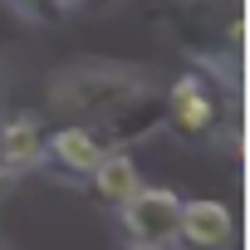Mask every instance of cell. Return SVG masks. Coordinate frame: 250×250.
<instances>
[{
    "label": "cell",
    "mask_w": 250,
    "mask_h": 250,
    "mask_svg": "<svg viewBox=\"0 0 250 250\" xmlns=\"http://www.w3.org/2000/svg\"><path fill=\"white\" fill-rule=\"evenodd\" d=\"M49 152H54V162H59L64 172H74V177H88L108 147L93 138V128H88V123H69V128H59V133L49 138Z\"/></svg>",
    "instance_id": "7"
},
{
    "label": "cell",
    "mask_w": 250,
    "mask_h": 250,
    "mask_svg": "<svg viewBox=\"0 0 250 250\" xmlns=\"http://www.w3.org/2000/svg\"><path fill=\"white\" fill-rule=\"evenodd\" d=\"M162 123L182 138V143H211L216 123H221V103L216 88L201 74H182L167 93H162Z\"/></svg>",
    "instance_id": "2"
},
{
    "label": "cell",
    "mask_w": 250,
    "mask_h": 250,
    "mask_svg": "<svg viewBox=\"0 0 250 250\" xmlns=\"http://www.w3.org/2000/svg\"><path fill=\"white\" fill-rule=\"evenodd\" d=\"M44 157H49V138H44V123L35 113H15L0 123V177L30 172Z\"/></svg>",
    "instance_id": "5"
},
{
    "label": "cell",
    "mask_w": 250,
    "mask_h": 250,
    "mask_svg": "<svg viewBox=\"0 0 250 250\" xmlns=\"http://www.w3.org/2000/svg\"><path fill=\"white\" fill-rule=\"evenodd\" d=\"M147 74L152 69L83 59L49 79V103L74 118H88V128L103 147H128L133 138H147L162 123V88Z\"/></svg>",
    "instance_id": "1"
},
{
    "label": "cell",
    "mask_w": 250,
    "mask_h": 250,
    "mask_svg": "<svg viewBox=\"0 0 250 250\" xmlns=\"http://www.w3.org/2000/svg\"><path fill=\"white\" fill-rule=\"evenodd\" d=\"M118 211H123V226H128V240H167L172 245L182 196L167 187H138Z\"/></svg>",
    "instance_id": "3"
},
{
    "label": "cell",
    "mask_w": 250,
    "mask_h": 250,
    "mask_svg": "<svg viewBox=\"0 0 250 250\" xmlns=\"http://www.w3.org/2000/svg\"><path fill=\"white\" fill-rule=\"evenodd\" d=\"M128 250H172L167 240H128Z\"/></svg>",
    "instance_id": "8"
},
{
    "label": "cell",
    "mask_w": 250,
    "mask_h": 250,
    "mask_svg": "<svg viewBox=\"0 0 250 250\" xmlns=\"http://www.w3.org/2000/svg\"><path fill=\"white\" fill-rule=\"evenodd\" d=\"M88 182H93V196L103 201V206H123L138 187H143V177H138V162L123 152V147H108L103 157H98V167L88 172Z\"/></svg>",
    "instance_id": "6"
},
{
    "label": "cell",
    "mask_w": 250,
    "mask_h": 250,
    "mask_svg": "<svg viewBox=\"0 0 250 250\" xmlns=\"http://www.w3.org/2000/svg\"><path fill=\"white\" fill-rule=\"evenodd\" d=\"M230 235H235V216H230L226 201H211V196L182 201V211H177V235H172L177 245H187V250H226Z\"/></svg>",
    "instance_id": "4"
}]
</instances>
